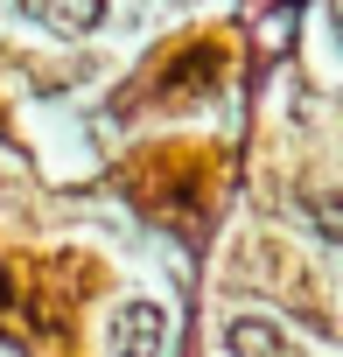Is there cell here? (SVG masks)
<instances>
[{
	"mask_svg": "<svg viewBox=\"0 0 343 357\" xmlns=\"http://www.w3.org/2000/svg\"><path fill=\"white\" fill-rule=\"evenodd\" d=\"M105 343H112V357H161V343H168V308H161V301H126V308H112Z\"/></svg>",
	"mask_w": 343,
	"mask_h": 357,
	"instance_id": "6da1fadb",
	"label": "cell"
},
{
	"mask_svg": "<svg viewBox=\"0 0 343 357\" xmlns=\"http://www.w3.org/2000/svg\"><path fill=\"white\" fill-rule=\"evenodd\" d=\"M224 350H231V357H287V336H280L266 315H231V322H224Z\"/></svg>",
	"mask_w": 343,
	"mask_h": 357,
	"instance_id": "7a4b0ae2",
	"label": "cell"
},
{
	"mask_svg": "<svg viewBox=\"0 0 343 357\" xmlns=\"http://www.w3.org/2000/svg\"><path fill=\"white\" fill-rule=\"evenodd\" d=\"M36 15H43L49 29H70V36H77V29H98V22H105V0H36Z\"/></svg>",
	"mask_w": 343,
	"mask_h": 357,
	"instance_id": "3957f363",
	"label": "cell"
}]
</instances>
